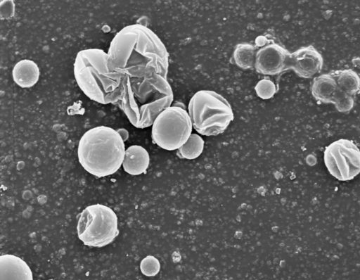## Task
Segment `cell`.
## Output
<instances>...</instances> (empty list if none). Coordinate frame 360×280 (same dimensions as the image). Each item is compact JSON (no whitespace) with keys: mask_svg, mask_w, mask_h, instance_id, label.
<instances>
[{"mask_svg":"<svg viewBox=\"0 0 360 280\" xmlns=\"http://www.w3.org/2000/svg\"><path fill=\"white\" fill-rule=\"evenodd\" d=\"M0 280H33L32 270L20 257L4 254L0 256Z\"/></svg>","mask_w":360,"mask_h":280,"instance_id":"cell-11","label":"cell"},{"mask_svg":"<svg viewBox=\"0 0 360 280\" xmlns=\"http://www.w3.org/2000/svg\"><path fill=\"white\" fill-rule=\"evenodd\" d=\"M160 265L158 260L154 256L148 255L141 262L140 268L143 274L146 276H153L160 269Z\"/></svg>","mask_w":360,"mask_h":280,"instance_id":"cell-20","label":"cell"},{"mask_svg":"<svg viewBox=\"0 0 360 280\" xmlns=\"http://www.w3.org/2000/svg\"><path fill=\"white\" fill-rule=\"evenodd\" d=\"M340 90L335 76L330 73L315 77L311 86L313 97L320 102L326 103H333Z\"/></svg>","mask_w":360,"mask_h":280,"instance_id":"cell-12","label":"cell"},{"mask_svg":"<svg viewBox=\"0 0 360 280\" xmlns=\"http://www.w3.org/2000/svg\"><path fill=\"white\" fill-rule=\"evenodd\" d=\"M290 53L275 42L266 44L257 49L255 69L264 75H276L289 69Z\"/></svg>","mask_w":360,"mask_h":280,"instance_id":"cell-9","label":"cell"},{"mask_svg":"<svg viewBox=\"0 0 360 280\" xmlns=\"http://www.w3.org/2000/svg\"><path fill=\"white\" fill-rule=\"evenodd\" d=\"M73 73L78 87L91 100L101 104L118 102L124 76L110 67L108 53L103 49L79 51L75 58Z\"/></svg>","mask_w":360,"mask_h":280,"instance_id":"cell-3","label":"cell"},{"mask_svg":"<svg viewBox=\"0 0 360 280\" xmlns=\"http://www.w3.org/2000/svg\"><path fill=\"white\" fill-rule=\"evenodd\" d=\"M107 53L110 67L124 77L158 74L167 77V48L153 30L143 25H129L118 31L112 39Z\"/></svg>","mask_w":360,"mask_h":280,"instance_id":"cell-1","label":"cell"},{"mask_svg":"<svg viewBox=\"0 0 360 280\" xmlns=\"http://www.w3.org/2000/svg\"><path fill=\"white\" fill-rule=\"evenodd\" d=\"M323 65L322 55L311 45L302 46L290 53L289 69L301 77H314L321 70Z\"/></svg>","mask_w":360,"mask_h":280,"instance_id":"cell-10","label":"cell"},{"mask_svg":"<svg viewBox=\"0 0 360 280\" xmlns=\"http://www.w3.org/2000/svg\"><path fill=\"white\" fill-rule=\"evenodd\" d=\"M333 104L338 111L340 113H347L354 107V96L345 93L341 89Z\"/></svg>","mask_w":360,"mask_h":280,"instance_id":"cell-19","label":"cell"},{"mask_svg":"<svg viewBox=\"0 0 360 280\" xmlns=\"http://www.w3.org/2000/svg\"><path fill=\"white\" fill-rule=\"evenodd\" d=\"M78 238L88 246L101 248L112 242L119 234L118 219L109 207L94 204L81 212L77 226Z\"/></svg>","mask_w":360,"mask_h":280,"instance_id":"cell-6","label":"cell"},{"mask_svg":"<svg viewBox=\"0 0 360 280\" xmlns=\"http://www.w3.org/2000/svg\"><path fill=\"white\" fill-rule=\"evenodd\" d=\"M204 145L201 136L192 133L186 143L177 150V155L183 159H195L202 153Z\"/></svg>","mask_w":360,"mask_h":280,"instance_id":"cell-17","label":"cell"},{"mask_svg":"<svg viewBox=\"0 0 360 280\" xmlns=\"http://www.w3.org/2000/svg\"><path fill=\"white\" fill-rule=\"evenodd\" d=\"M339 87L345 93L354 96L360 93V76L352 69L339 70L333 73Z\"/></svg>","mask_w":360,"mask_h":280,"instance_id":"cell-15","label":"cell"},{"mask_svg":"<svg viewBox=\"0 0 360 280\" xmlns=\"http://www.w3.org/2000/svg\"><path fill=\"white\" fill-rule=\"evenodd\" d=\"M257 49L249 43L238 44L234 49L233 58L240 68L248 70L255 67Z\"/></svg>","mask_w":360,"mask_h":280,"instance_id":"cell-16","label":"cell"},{"mask_svg":"<svg viewBox=\"0 0 360 280\" xmlns=\"http://www.w3.org/2000/svg\"><path fill=\"white\" fill-rule=\"evenodd\" d=\"M255 90L257 96L263 100L272 98L276 92V87L273 81L264 78L255 85Z\"/></svg>","mask_w":360,"mask_h":280,"instance_id":"cell-18","label":"cell"},{"mask_svg":"<svg viewBox=\"0 0 360 280\" xmlns=\"http://www.w3.org/2000/svg\"><path fill=\"white\" fill-rule=\"evenodd\" d=\"M40 70L37 64L30 59H22L17 62L12 70L14 82L21 88L28 89L39 81Z\"/></svg>","mask_w":360,"mask_h":280,"instance_id":"cell-14","label":"cell"},{"mask_svg":"<svg viewBox=\"0 0 360 280\" xmlns=\"http://www.w3.org/2000/svg\"><path fill=\"white\" fill-rule=\"evenodd\" d=\"M150 163V156L146 148L139 145H132L125 151L122 163L123 169L131 175L144 173Z\"/></svg>","mask_w":360,"mask_h":280,"instance_id":"cell-13","label":"cell"},{"mask_svg":"<svg viewBox=\"0 0 360 280\" xmlns=\"http://www.w3.org/2000/svg\"><path fill=\"white\" fill-rule=\"evenodd\" d=\"M173 99L167 77L155 74L124 77L117 103L134 127L143 129L152 126L158 115L172 105Z\"/></svg>","mask_w":360,"mask_h":280,"instance_id":"cell-2","label":"cell"},{"mask_svg":"<svg viewBox=\"0 0 360 280\" xmlns=\"http://www.w3.org/2000/svg\"><path fill=\"white\" fill-rule=\"evenodd\" d=\"M15 5L13 1H1L0 3V13L2 18H9L14 14Z\"/></svg>","mask_w":360,"mask_h":280,"instance_id":"cell-21","label":"cell"},{"mask_svg":"<svg viewBox=\"0 0 360 280\" xmlns=\"http://www.w3.org/2000/svg\"><path fill=\"white\" fill-rule=\"evenodd\" d=\"M325 165L339 181H349L360 173V149L352 140L340 139L330 143L323 153Z\"/></svg>","mask_w":360,"mask_h":280,"instance_id":"cell-8","label":"cell"},{"mask_svg":"<svg viewBox=\"0 0 360 280\" xmlns=\"http://www.w3.org/2000/svg\"><path fill=\"white\" fill-rule=\"evenodd\" d=\"M193 125L188 111L170 106L155 118L151 129L153 142L167 151L178 150L192 134Z\"/></svg>","mask_w":360,"mask_h":280,"instance_id":"cell-7","label":"cell"},{"mask_svg":"<svg viewBox=\"0 0 360 280\" xmlns=\"http://www.w3.org/2000/svg\"><path fill=\"white\" fill-rule=\"evenodd\" d=\"M124 141L118 132L108 126H96L85 132L79 139L77 157L91 174L103 177L116 172L122 165Z\"/></svg>","mask_w":360,"mask_h":280,"instance_id":"cell-4","label":"cell"},{"mask_svg":"<svg viewBox=\"0 0 360 280\" xmlns=\"http://www.w3.org/2000/svg\"><path fill=\"white\" fill-rule=\"evenodd\" d=\"M120 135L121 136L123 141H126L129 137V132L127 129L124 128H120L117 130Z\"/></svg>","mask_w":360,"mask_h":280,"instance_id":"cell-22","label":"cell"},{"mask_svg":"<svg viewBox=\"0 0 360 280\" xmlns=\"http://www.w3.org/2000/svg\"><path fill=\"white\" fill-rule=\"evenodd\" d=\"M188 113L193 128L204 136L223 133L234 118L228 101L211 90L195 92L188 102Z\"/></svg>","mask_w":360,"mask_h":280,"instance_id":"cell-5","label":"cell"}]
</instances>
